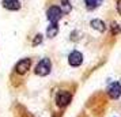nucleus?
<instances>
[{
	"instance_id": "nucleus-9",
	"label": "nucleus",
	"mask_w": 121,
	"mask_h": 117,
	"mask_svg": "<svg viewBox=\"0 0 121 117\" xmlns=\"http://www.w3.org/2000/svg\"><path fill=\"white\" fill-rule=\"evenodd\" d=\"M102 1L104 0H84V4H86V8L88 11H93V10H95L97 7L102 4Z\"/></svg>"
},
{
	"instance_id": "nucleus-7",
	"label": "nucleus",
	"mask_w": 121,
	"mask_h": 117,
	"mask_svg": "<svg viewBox=\"0 0 121 117\" xmlns=\"http://www.w3.org/2000/svg\"><path fill=\"white\" fill-rule=\"evenodd\" d=\"M1 6L4 7L6 10H10V11H18V10H21V3L18 0H3Z\"/></svg>"
},
{
	"instance_id": "nucleus-6",
	"label": "nucleus",
	"mask_w": 121,
	"mask_h": 117,
	"mask_svg": "<svg viewBox=\"0 0 121 117\" xmlns=\"http://www.w3.org/2000/svg\"><path fill=\"white\" fill-rule=\"evenodd\" d=\"M108 94L112 100H117L118 97L121 95V83L120 82H114L109 86L108 89Z\"/></svg>"
},
{
	"instance_id": "nucleus-4",
	"label": "nucleus",
	"mask_w": 121,
	"mask_h": 117,
	"mask_svg": "<svg viewBox=\"0 0 121 117\" xmlns=\"http://www.w3.org/2000/svg\"><path fill=\"white\" fill-rule=\"evenodd\" d=\"M31 67V60L30 59H22V60H19L17 63V65H15V72L18 75H25V74L27 72L29 69Z\"/></svg>"
},
{
	"instance_id": "nucleus-5",
	"label": "nucleus",
	"mask_w": 121,
	"mask_h": 117,
	"mask_svg": "<svg viewBox=\"0 0 121 117\" xmlns=\"http://www.w3.org/2000/svg\"><path fill=\"white\" fill-rule=\"evenodd\" d=\"M68 63H69L71 67H79L83 63V55L78 50H73L68 56Z\"/></svg>"
},
{
	"instance_id": "nucleus-13",
	"label": "nucleus",
	"mask_w": 121,
	"mask_h": 117,
	"mask_svg": "<svg viewBox=\"0 0 121 117\" xmlns=\"http://www.w3.org/2000/svg\"><path fill=\"white\" fill-rule=\"evenodd\" d=\"M112 29H113V34H118L121 31V27H118L117 23H113V25H112Z\"/></svg>"
},
{
	"instance_id": "nucleus-14",
	"label": "nucleus",
	"mask_w": 121,
	"mask_h": 117,
	"mask_svg": "<svg viewBox=\"0 0 121 117\" xmlns=\"http://www.w3.org/2000/svg\"><path fill=\"white\" fill-rule=\"evenodd\" d=\"M117 12L121 15V0H117Z\"/></svg>"
},
{
	"instance_id": "nucleus-11",
	"label": "nucleus",
	"mask_w": 121,
	"mask_h": 117,
	"mask_svg": "<svg viewBox=\"0 0 121 117\" xmlns=\"http://www.w3.org/2000/svg\"><path fill=\"white\" fill-rule=\"evenodd\" d=\"M63 6L60 7L61 8V11H63V14H69L71 12V10H72V6L69 4V1L68 0H63V3H61Z\"/></svg>"
},
{
	"instance_id": "nucleus-8",
	"label": "nucleus",
	"mask_w": 121,
	"mask_h": 117,
	"mask_svg": "<svg viewBox=\"0 0 121 117\" xmlns=\"http://www.w3.org/2000/svg\"><path fill=\"white\" fill-rule=\"evenodd\" d=\"M90 26L93 29H95V30H98L99 33H104L105 30H106V25L102 21H99V19H93L90 22Z\"/></svg>"
},
{
	"instance_id": "nucleus-10",
	"label": "nucleus",
	"mask_w": 121,
	"mask_h": 117,
	"mask_svg": "<svg viewBox=\"0 0 121 117\" xmlns=\"http://www.w3.org/2000/svg\"><path fill=\"white\" fill-rule=\"evenodd\" d=\"M59 33V26H57V23H50L48 29H46V35L49 37V38H53L56 37Z\"/></svg>"
},
{
	"instance_id": "nucleus-3",
	"label": "nucleus",
	"mask_w": 121,
	"mask_h": 117,
	"mask_svg": "<svg viewBox=\"0 0 121 117\" xmlns=\"http://www.w3.org/2000/svg\"><path fill=\"white\" fill-rule=\"evenodd\" d=\"M63 11H61V8L59 6H52L48 8V11H46V18H48V21L50 23H57L60 21L61 18H63Z\"/></svg>"
},
{
	"instance_id": "nucleus-12",
	"label": "nucleus",
	"mask_w": 121,
	"mask_h": 117,
	"mask_svg": "<svg viewBox=\"0 0 121 117\" xmlns=\"http://www.w3.org/2000/svg\"><path fill=\"white\" fill-rule=\"evenodd\" d=\"M41 42H42V35H41V34H38V35H35V39L33 41V45L35 46V45H39Z\"/></svg>"
},
{
	"instance_id": "nucleus-1",
	"label": "nucleus",
	"mask_w": 121,
	"mask_h": 117,
	"mask_svg": "<svg viewBox=\"0 0 121 117\" xmlns=\"http://www.w3.org/2000/svg\"><path fill=\"white\" fill-rule=\"evenodd\" d=\"M50 69H52V63H50V60L48 57H45V59H42L35 65L34 72H35V75H38V76H46V75H49Z\"/></svg>"
},
{
	"instance_id": "nucleus-2",
	"label": "nucleus",
	"mask_w": 121,
	"mask_h": 117,
	"mask_svg": "<svg viewBox=\"0 0 121 117\" xmlns=\"http://www.w3.org/2000/svg\"><path fill=\"white\" fill-rule=\"evenodd\" d=\"M56 105L59 108H65V106L69 105V102L72 101V94L67 90H60L57 94H56Z\"/></svg>"
}]
</instances>
